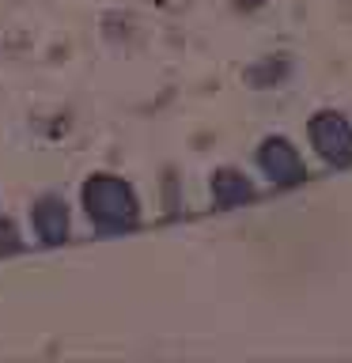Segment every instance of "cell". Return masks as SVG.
Masks as SVG:
<instances>
[{"mask_svg": "<svg viewBox=\"0 0 352 363\" xmlns=\"http://www.w3.org/2000/svg\"><path fill=\"white\" fill-rule=\"evenodd\" d=\"M19 246V235H16V227H11L8 220H0V250H16Z\"/></svg>", "mask_w": 352, "mask_h": 363, "instance_id": "obj_5", "label": "cell"}, {"mask_svg": "<svg viewBox=\"0 0 352 363\" xmlns=\"http://www.w3.org/2000/svg\"><path fill=\"white\" fill-rule=\"evenodd\" d=\"M84 212L99 231H125L141 216L133 189L114 174H91L84 182Z\"/></svg>", "mask_w": 352, "mask_h": 363, "instance_id": "obj_1", "label": "cell"}, {"mask_svg": "<svg viewBox=\"0 0 352 363\" xmlns=\"http://www.w3.org/2000/svg\"><path fill=\"white\" fill-rule=\"evenodd\" d=\"M261 163H265V170L277 182H292V178H299V163H295V155L284 147L280 140H269L265 144V152H261Z\"/></svg>", "mask_w": 352, "mask_h": 363, "instance_id": "obj_4", "label": "cell"}, {"mask_svg": "<svg viewBox=\"0 0 352 363\" xmlns=\"http://www.w3.org/2000/svg\"><path fill=\"white\" fill-rule=\"evenodd\" d=\"M31 220H34V235H38L45 246L61 242V238L68 235V208H65L61 197H42L38 204H34Z\"/></svg>", "mask_w": 352, "mask_h": 363, "instance_id": "obj_2", "label": "cell"}, {"mask_svg": "<svg viewBox=\"0 0 352 363\" xmlns=\"http://www.w3.org/2000/svg\"><path fill=\"white\" fill-rule=\"evenodd\" d=\"M314 144L322 147L334 163H348L352 159V133L341 118H334V113L314 118Z\"/></svg>", "mask_w": 352, "mask_h": 363, "instance_id": "obj_3", "label": "cell"}]
</instances>
